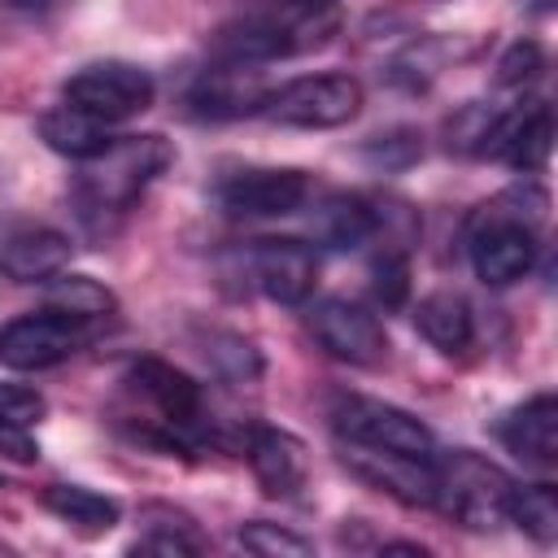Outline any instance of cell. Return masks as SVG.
I'll list each match as a JSON object with an SVG mask.
<instances>
[{
	"mask_svg": "<svg viewBox=\"0 0 558 558\" xmlns=\"http://www.w3.org/2000/svg\"><path fill=\"white\" fill-rule=\"evenodd\" d=\"M131 384L135 392L157 410L166 436L183 449V436L205 418V397H201V384L179 371L174 362H161V357H135L131 362Z\"/></svg>",
	"mask_w": 558,
	"mask_h": 558,
	"instance_id": "cell-11",
	"label": "cell"
},
{
	"mask_svg": "<svg viewBox=\"0 0 558 558\" xmlns=\"http://www.w3.org/2000/svg\"><path fill=\"white\" fill-rule=\"evenodd\" d=\"M549 148H554V113L549 105H532V109H514V113H497L480 153L484 157H497L523 174H536L545 170L549 161Z\"/></svg>",
	"mask_w": 558,
	"mask_h": 558,
	"instance_id": "cell-15",
	"label": "cell"
},
{
	"mask_svg": "<svg viewBox=\"0 0 558 558\" xmlns=\"http://www.w3.org/2000/svg\"><path fill=\"white\" fill-rule=\"evenodd\" d=\"M362 157H366L371 166H379V170H401V166H410V161L423 157V135L410 131V126L371 135V140L362 144Z\"/></svg>",
	"mask_w": 558,
	"mask_h": 558,
	"instance_id": "cell-27",
	"label": "cell"
},
{
	"mask_svg": "<svg viewBox=\"0 0 558 558\" xmlns=\"http://www.w3.org/2000/svg\"><path fill=\"white\" fill-rule=\"evenodd\" d=\"M432 466H436V506L453 523L475 527V532L510 523V497L519 484L497 462L471 449H453L445 458H432Z\"/></svg>",
	"mask_w": 558,
	"mask_h": 558,
	"instance_id": "cell-3",
	"label": "cell"
},
{
	"mask_svg": "<svg viewBox=\"0 0 558 558\" xmlns=\"http://www.w3.org/2000/svg\"><path fill=\"white\" fill-rule=\"evenodd\" d=\"M262 118H270L275 126H296V131H331L344 126L362 113V83L353 74H301L288 78L283 87L266 92Z\"/></svg>",
	"mask_w": 558,
	"mask_h": 558,
	"instance_id": "cell-4",
	"label": "cell"
},
{
	"mask_svg": "<svg viewBox=\"0 0 558 558\" xmlns=\"http://www.w3.org/2000/svg\"><path fill=\"white\" fill-rule=\"evenodd\" d=\"M109 126H113V122H100V118H92V113H83V109H74V105H57V109L39 113V122H35L39 140H44L52 153L70 157V161H92V157H100V153L118 140Z\"/></svg>",
	"mask_w": 558,
	"mask_h": 558,
	"instance_id": "cell-18",
	"label": "cell"
},
{
	"mask_svg": "<svg viewBox=\"0 0 558 558\" xmlns=\"http://www.w3.org/2000/svg\"><path fill=\"white\" fill-rule=\"evenodd\" d=\"M0 449L13 462H35L39 458V445L31 440V427H17V423H0Z\"/></svg>",
	"mask_w": 558,
	"mask_h": 558,
	"instance_id": "cell-32",
	"label": "cell"
},
{
	"mask_svg": "<svg viewBox=\"0 0 558 558\" xmlns=\"http://www.w3.org/2000/svg\"><path fill=\"white\" fill-rule=\"evenodd\" d=\"M331 427L349 445H366V449H384V453H410V458H432L436 453V436L423 418H414L401 405L375 401V397L340 392L331 401Z\"/></svg>",
	"mask_w": 558,
	"mask_h": 558,
	"instance_id": "cell-5",
	"label": "cell"
},
{
	"mask_svg": "<svg viewBox=\"0 0 558 558\" xmlns=\"http://www.w3.org/2000/svg\"><path fill=\"white\" fill-rule=\"evenodd\" d=\"M305 323H310L314 340L331 357H340L349 366H375V362L388 357V331H384V323L366 305H357V301L323 296L318 305H310V318Z\"/></svg>",
	"mask_w": 558,
	"mask_h": 558,
	"instance_id": "cell-8",
	"label": "cell"
},
{
	"mask_svg": "<svg viewBox=\"0 0 558 558\" xmlns=\"http://www.w3.org/2000/svg\"><path fill=\"white\" fill-rule=\"evenodd\" d=\"M310 231L318 244L327 248H357L366 240H375V209L366 196H349V192H336L327 196L314 218H310Z\"/></svg>",
	"mask_w": 558,
	"mask_h": 558,
	"instance_id": "cell-21",
	"label": "cell"
},
{
	"mask_svg": "<svg viewBox=\"0 0 558 558\" xmlns=\"http://www.w3.org/2000/svg\"><path fill=\"white\" fill-rule=\"evenodd\" d=\"M0 488H4V480H0Z\"/></svg>",
	"mask_w": 558,
	"mask_h": 558,
	"instance_id": "cell-34",
	"label": "cell"
},
{
	"mask_svg": "<svg viewBox=\"0 0 558 558\" xmlns=\"http://www.w3.org/2000/svg\"><path fill=\"white\" fill-rule=\"evenodd\" d=\"M174 161L166 135H118L100 157L83 161L74 179V209L92 231H109Z\"/></svg>",
	"mask_w": 558,
	"mask_h": 558,
	"instance_id": "cell-1",
	"label": "cell"
},
{
	"mask_svg": "<svg viewBox=\"0 0 558 558\" xmlns=\"http://www.w3.org/2000/svg\"><path fill=\"white\" fill-rule=\"evenodd\" d=\"M545 192L536 187H514L506 196H497L493 205H484L471 218L466 231V253H471V270L480 283L488 288H510L514 279H523L536 262V222H541V205L527 209V201H536Z\"/></svg>",
	"mask_w": 558,
	"mask_h": 558,
	"instance_id": "cell-2",
	"label": "cell"
},
{
	"mask_svg": "<svg viewBox=\"0 0 558 558\" xmlns=\"http://www.w3.org/2000/svg\"><path fill=\"white\" fill-rule=\"evenodd\" d=\"M436 458V453H432ZM432 458H410V453H384L366 445H349L344 466L366 480L371 488L405 501V506H436V466Z\"/></svg>",
	"mask_w": 558,
	"mask_h": 558,
	"instance_id": "cell-13",
	"label": "cell"
},
{
	"mask_svg": "<svg viewBox=\"0 0 558 558\" xmlns=\"http://www.w3.org/2000/svg\"><path fill=\"white\" fill-rule=\"evenodd\" d=\"M541 70H545L541 44L519 39V44H510V48L501 52V61H497V87H527V83L541 78Z\"/></svg>",
	"mask_w": 558,
	"mask_h": 558,
	"instance_id": "cell-30",
	"label": "cell"
},
{
	"mask_svg": "<svg viewBox=\"0 0 558 558\" xmlns=\"http://www.w3.org/2000/svg\"><path fill=\"white\" fill-rule=\"evenodd\" d=\"M266 100L262 78L248 65H214L196 87H192V105L196 113L209 118H240V113H257Z\"/></svg>",
	"mask_w": 558,
	"mask_h": 558,
	"instance_id": "cell-19",
	"label": "cell"
},
{
	"mask_svg": "<svg viewBox=\"0 0 558 558\" xmlns=\"http://www.w3.org/2000/svg\"><path fill=\"white\" fill-rule=\"evenodd\" d=\"M209 362L227 375V379H257L262 375V353L244 340V336H231V331H214L209 336Z\"/></svg>",
	"mask_w": 558,
	"mask_h": 558,
	"instance_id": "cell-28",
	"label": "cell"
},
{
	"mask_svg": "<svg viewBox=\"0 0 558 558\" xmlns=\"http://www.w3.org/2000/svg\"><path fill=\"white\" fill-rule=\"evenodd\" d=\"M44 506L65 527H74L78 536H105L122 519V510H118L113 497H105L96 488H83V484H52V488H44Z\"/></svg>",
	"mask_w": 558,
	"mask_h": 558,
	"instance_id": "cell-22",
	"label": "cell"
},
{
	"mask_svg": "<svg viewBox=\"0 0 558 558\" xmlns=\"http://www.w3.org/2000/svg\"><path fill=\"white\" fill-rule=\"evenodd\" d=\"M57 0H0V9L9 13H48Z\"/></svg>",
	"mask_w": 558,
	"mask_h": 558,
	"instance_id": "cell-33",
	"label": "cell"
},
{
	"mask_svg": "<svg viewBox=\"0 0 558 558\" xmlns=\"http://www.w3.org/2000/svg\"><path fill=\"white\" fill-rule=\"evenodd\" d=\"M414 327L418 336L440 349V353H466L471 340H475V318H471V305L466 296L458 292H427L418 305H414Z\"/></svg>",
	"mask_w": 558,
	"mask_h": 558,
	"instance_id": "cell-20",
	"label": "cell"
},
{
	"mask_svg": "<svg viewBox=\"0 0 558 558\" xmlns=\"http://www.w3.org/2000/svg\"><path fill=\"white\" fill-rule=\"evenodd\" d=\"M248 266H253V279L257 288L275 301V305H305L310 292H314V279H318V257L305 240H292V235H270V240H257L253 253H248Z\"/></svg>",
	"mask_w": 558,
	"mask_h": 558,
	"instance_id": "cell-12",
	"label": "cell"
},
{
	"mask_svg": "<svg viewBox=\"0 0 558 558\" xmlns=\"http://www.w3.org/2000/svg\"><path fill=\"white\" fill-rule=\"evenodd\" d=\"M244 458L270 497H296L310 480V453H305L301 436H292L283 427H270V423L248 427Z\"/></svg>",
	"mask_w": 558,
	"mask_h": 558,
	"instance_id": "cell-16",
	"label": "cell"
},
{
	"mask_svg": "<svg viewBox=\"0 0 558 558\" xmlns=\"http://www.w3.org/2000/svg\"><path fill=\"white\" fill-rule=\"evenodd\" d=\"M497 436L514 458L532 466H554L558 462V397L554 392L527 397L497 423Z\"/></svg>",
	"mask_w": 558,
	"mask_h": 558,
	"instance_id": "cell-17",
	"label": "cell"
},
{
	"mask_svg": "<svg viewBox=\"0 0 558 558\" xmlns=\"http://www.w3.org/2000/svg\"><path fill=\"white\" fill-rule=\"evenodd\" d=\"M61 96H65V105H74L100 122H126L153 105L157 83L148 70H140L131 61H92L65 78Z\"/></svg>",
	"mask_w": 558,
	"mask_h": 558,
	"instance_id": "cell-7",
	"label": "cell"
},
{
	"mask_svg": "<svg viewBox=\"0 0 558 558\" xmlns=\"http://www.w3.org/2000/svg\"><path fill=\"white\" fill-rule=\"evenodd\" d=\"M510 523H519L532 541L549 545L558 536V493L549 484L514 488V497H510Z\"/></svg>",
	"mask_w": 558,
	"mask_h": 558,
	"instance_id": "cell-25",
	"label": "cell"
},
{
	"mask_svg": "<svg viewBox=\"0 0 558 558\" xmlns=\"http://www.w3.org/2000/svg\"><path fill=\"white\" fill-rule=\"evenodd\" d=\"M240 545L257 558H310L314 554V541H305L301 532H288L279 523H266V519H253L240 527Z\"/></svg>",
	"mask_w": 558,
	"mask_h": 558,
	"instance_id": "cell-26",
	"label": "cell"
},
{
	"mask_svg": "<svg viewBox=\"0 0 558 558\" xmlns=\"http://www.w3.org/2000/svg\"><path fill=\"white\" fill-rule=\"evenodd\" d=\"M371 288H375V301L384 310H397L405 296H410V262H405V248H384L371 266Z\"/></svg>",
	"mask_w": 558,
	"mask_h": 558,
	"instance_id": "cell-29",
	"label": "cell"
},
{
	"mask_svg": "<svg viewBox=\"0 0 558 558\" xmlns=\"http://www.w3.org/2000/svg\"><path fill=\"white\" fill-rule=\"evenodd\" d=\"M48 414V401L39 388L31 384H13L0 379V423H17V427H35Z\"/></svg>",
	"mask_w": 558,
	"mask_h": 558,
	"instance_id": "cell-31",
	"label": "cell"
},
{
	"mask_svg": "<svg viewBox=\"0 0 558 558\" xmlns=\"http://www.w3.org/2000/svg\"><path fill=\"white\" fill-rule=\"evenodd\" d=\"M87 318L61 314V310H35V314H17L0 327V362L9 371H48L65 357H74L87 340H92Z\"/></svg>",
	"mask_w": 558,
	"mask_h": 558,
	"instance_id": "cell-6",
	"label": "cell"
},
{
	"mask_svg": "<svg viewBox=\"0 0 558 558\" xmlns=\"http://www.w3.org/2000/svg\"><path fill=\"white\" fill-rule=\"evenodd\" d=\"M48 305L61 310V314L87 318V323H100L118 310V301L105 283H96L92 275H65V270L48 279Z\"/></svg>",
	"mask_w": 558,
	"mask_h": 558,
	"instance_id": "cell-24",
	"label": "cell"
},
{
	"mask_svg": "<svg viewBox=\"0 0 558 558\" xmlns=\"http://www.w3.org/2000/svg\"><path fill=\"white\" fill-rule=\"evenodd\" d=\"M310 13H314V9H305L301 17H270V13L235 17V22H227V26L214 31L209 52H214V61H222V65H262V61H275V57H283V52L310 44V35H305V31L314 26ZM314 31H318V26H314Z\"/></svg>",
	"mask_w": 558,
	"mask_h": 558,
	"instance_id": "cell-9",
	"label": "cell"
},
{
	"mask_svg": "<svg viewBox=\"0 0 558 558\" xmlns=\"http://www.w3.org/2000/svg\"><path fill=\"white\" fill-rule=\"evenodd\" d=\"M140 519L148 523V532L131 545L135 554H166V558H179V554H201L205 541L196 536L192 519L174 506H144Z\"/></svg>",
	"mask_w": 558,
	"mask_h": 558,
	"instance_id": "cell-23",
	"label": "cell"
},
{
	"mask_svg": "<svg viewBox=\"0 0 558 558\" xmlns=\"http://www.w3.org/2000/svg\"><path fill=\"white\" fill-rule=\"evenodd\" d=\"M310 201L305 170L292 166H248L218 183V205L231 218H283Z\"/></svg>",
	"mask_w": 558,
	"mask_h": 558,
	"instance_id": "cell-10",
	"label": "cell"
},
{
	"mask_svg": "<svg viewBox=\"0 0 558 558\" xmlns=\"http://www.w3.org/2000/svg\"><path fill=\"white\" fill-rule=\"evenodd\" d=\"M70 235L48 222H13L0 231V275L13 283H48L70 266Z\"/></svg>",
	"mask_w": 558,
	"mask_h": 558,
	"instance_id": "cell-14",
	"label": "cell"
}]
</instances>
